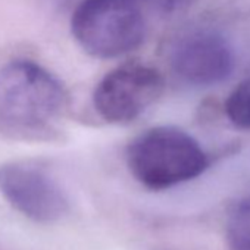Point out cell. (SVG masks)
Returning <instances> with one entry per match:
<instances>
[{
	"label": "cell",
	"mask_w": 250,
	"mask_h": 250,
	"mask_svg": "<svg viewBox=\"0 0 250 250\" xmlns=\"http://www.w3.org/2000/svg\"><path fill=\"white\" fill-rule=\"evenodd\" d=\"M145 2L162 14H175L180 12L190 5H193L196 0H145Z\"/></svg>",
	"instance_id": "9"
},
{
	"label": "cell",
	"mask_w": 250,
	"mask_h": 250,
	"mask_svg": "<svg viewBox=\"0 0 250 250\" xmlns=\"http://www.w3.org/2000/svg\"><path fill=\"white\" fill-rule=\"evenodd\" d=\"M224 107L227 118L234 127L250 130V77L229 93Z\"/></svg>",
	"instance_id": "8"
},
{
	"label": "cell",
	"mask_w": 250,
	"mask_h": 250,
	"mask_svg": "<svg viewBox=\"0 0 250 250\" xmlns=\"http://www.w3.org/2000/svg\"><path fill=\"white\" fill-rule=\"evenodd\" d=\"M228 250H250V194L240 199L225 222Z\"/></svg>",
	"instance_id": "7"
},
{
	"label": "cell",
	"mask_w": 250,
	"mask_h": 250,
	"mask_svg": "<svg viewBox=\"0 0 250 250\" xmlns=\"http://www.w3.org/2000/svg\"><path fill=\"white\" fill-rule=\"evenodd\" d=\"M71 33L90 56L113 59L142 46L146 20L137 0H83L72 14Z\"/></svg>",
	"instance_id": "3"
},
{
	"label": "cell",
	"mask_w": 250,
	"mask_h": 250,
	"mask_svg": "<svg viewBox=\"0 0 250 250\" xmlns=\"http://www.w3.org/2000/svg\"><path fill=\"white\" fill-rule=\"evenodd\" d=\"M0 193L15 210L34 222L52 224L69 210V200L58 181L30 164L0 167Z\"/></svg>",
	"instance_id": "5"
},
{
	"label": "cell",
	"mask_w": 250,
	"mask_h": 250,
	"mask_svg": "<svg viewBox=\"0 0 250 250\" xmlns=\"http://www.w3.org/2000/svg\"><path fill=\"white\" fill-rule=\"evenodd\" d=\"M127 167L143 187L167 190L202 175L209 167V158L200 143L184 130L159 125L130 143Z\"/></svg>",
	"instance_id": "2"
},
{
	"label": "cell",
	"mask_w": 250,
	"mask_h": 250,
	"mask_svg": "<svg viewBox=\"0 0 250 250\" xmlns=\"http://www.w3.org/2000/svg\"><path fill=\"white\" fill-rule=\"evenodd\" d=\"M169 59L174 74L196 87L225 81L235 66L229 42L213 30H194L184 34L174 44Z\"/></svg>",
	"instance_id": "6"
},
{
	"label": "cell",
	"mask_w": 250,
	"mask_h": 250,
	"mask_svg": "<svg viewBox=\"0 0 250 250\" xmlns=\"http://www.w3.org/2000/svg\"><path fill=\"white\" fill-rule=\"evenodd\" d=\"M164 88L159 71L145 63H127L100 80L93 93V104L106 122L128 124L153 106Z\"/></svg>",
	"instance_id": "4"
},
{
	"label": "cell",
	"mask_w": 250,
	"mask_h": 250,
	"mask_svg": "<svg viewBox=\"0 0 250 250\" xmlns=\"http://www.w3.org/2000/svg\"><path fill=\"white\" fill-rule=\"evenodd\" d=\"M68 93L46 68L15 61L0 68V128L18 137H43L68 109Z\"/></svg>",
	"instance_id": "1"
}]
</instances>
